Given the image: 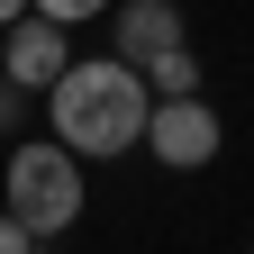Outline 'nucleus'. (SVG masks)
Here are the masks:
<instances>
[{
	"label": "nucleus",
	"instance_id": "nucleus-4",
	"mask_svg": "<svg viewBox=\"0 0 254 254\" xmlns=\"http://www.w3.org/2000/svg\"><path fill=\"white\" fill-rule=\"evenodd\" d=\"M64 73H73V37H64V27L18 18L9 37H0V82H9V91H27V100H37V91H55Z\"/></svg>",
	"mask_w": 254,
	"mask_h": 254
},
{
	"label": "nucleus",
	"instance_id": "nucleus-5",
	"mask_svg": "<svg viewBox=\"0 0 254 254\" xmlns=\"http://www.w3.org/2000/svg\"><path fill=\"white\" fill-rule=\"evenodd\" d=\"M173 46H182V9H173V0H127L118 27H109V55L136 64V73H145V64H164Z\"/></svg>",
	"mask_w": 254,
	"mask_h": 254
},
{
	"label": "nucleus",
	"instance_id": "nucleus-2",
	"mask_svg": "<svg viewBox=\"0 0 254 254\" xmlns=\"http://www.w3.org/2000/svg\"><path fill=\"white\" fill-rule=\"evenodd\" d=\"M0 190H9V218H18L27 236H64V227L82 218V200H91L82 164H73L55 136H27L9 164H0Z\"/></svg>",
	"mask_w": 254,
	"mask_h": 254
},
{
	"label": "nucleus",
	"instance_id": "nucleus-6",
	"mask_svg": "<svg viewBox=\"0 0 254 254\" xmlns=\"http://www.w3.org/2000/svg\"><path fill=\"white\" fill-rule=\"evenodd\" d=\"M145 91H154V100H190V91H200V55L173 46L164 64H145Z\"/></svg>",
	"mask_w": 254,
	"mask_h": 254
},
{
	"label": "nucleus",
	"instance_id": "nucleus-1",
	"mask_svg": "<svg viewBox=\"0 0 254 254\" xmlns=\"http://www.w3.org/2000/svg\"><path fill=\"white\" fill-rule=\"evenodd\" d=\"M46 118H55V145L73 154V164H91V154H127V145H145L154 91H145L136 64L91 55V64H73V73L46 91Z\"/></svg>",
	"mask_w": 254,
	"mask_h": 254
},
{
	"label": "nucleus",
	"instance_id": "nucleus-3",
	"mask_svg": "<svg viewBox=\"0 0 254 254\" xmlns=\"http://www.w3.org/2000/svg\"><path fill=\"white\" fill-rule=\"evenodd\" d=\"M218 145H227V127H218V109L190 91V100H154V118H145V154L164 173H209L218 164Z\"/></svg>",
	"mask_w": 254,
	"mask_h": 254
},
{
	"label": "nucleus",
	"instance_id": "nucleus-10",
	"mask_svg": "<svg viewBox=\"0 0 254 254\" xmlns=\"http://www.w3.org/2000/svg\"><path fill=\"white\" fill-rule=\"evenodd\" d=\"M18 18H37V0H0V37H9Z\"/></svg>",
	"mask_w": 254,
	"mask_h": 254
},
{
	"label": "nucleus",
	"instance_id": "nucleus-7",
	"mask_svg": "<svg viewBox=\"0 0 254 254\" xmlns=\"http://www.w3.org/2000/svg\"><path fill=\"white\" fill-rule=\"evenodd\" d=\"M100 9H118V0H37L46 27H82V18H100Z\"/></svg>",
	"mask_w": 254,
	"mask_h": 254
},
{
	"label": "nucleus",
	"instance_id": "nucleus-8",
	"mask_svg": "<svg viewBox=\"0 0 254 254\" xmlns=\"http://www.w3.org/2000/svg\"><path fill=\"white\" fill-rule=\"evenodd\" d=\"M27 118H37V109H27V91H9V82H0V136H9V127H27Z\"/></svg>",
	"mask_w": 254,
	"mask_h": 254
},
{
	"label": "nucleus",
	"instance_id": "nucleus-9",
	"mask_svg": "<svg viewBox=\"0 0 254 254\" xmlns=\"http://www.w3.org/2000/svg\"><path fill=\"white\" fill-rule=\"evenodd\" d=\"M27 245H37V236H27V227H18V218H9V209H0V254H27Z\"/></svg>",
	"mask_w": 254,
	"mask_h": 254
}]
</instances>
